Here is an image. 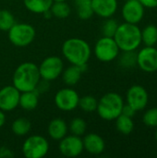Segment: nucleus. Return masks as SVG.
<instances>
[{
	"mask_svg": "<svg viewBox=\"0 0 157 158\" xmlns=\"http://www.w3.org/2000/svg\"><path fill=\"white\" fill-rule=\"evenodd\" d=\"M64 1H67V0H53V2H64Z\"/></svg>",
	"mask_w": 157,
	"mask_h": 158,
	"instance_id": "c9c22d12",
	"label": "nucleus"
},
{
	"mask_svg": "<svg viewBox=\"0 0 157 158\" xmlns=\"http://www.w3.org/2000/svg\"><path fill=\"white\" fill-rule=\"evenodd\" d=\"M50 12L52 16L57 18V19H66L68 18L71 13L70 6L67 3V1L64 2H53Z\"/></svg>",
	"mask_w": 157,
	"mask_h": 158,
	"instance_id": "b1692460",
	"label": "nucleus"
},
{
	"mask_svg": "<svg viewBox=\"0 0 157 158\" xmlns=\"http://www.w3.org/2000/svg\"><path fill=\"white\" fill-rule=\"evenodd\" d=\"M68 127L67 122L60 118L52 119L47 128L48 135L51 139L55 141H60L61 139H63L68 134Z\"/></svg>",
	"mask_w": 157,
	"mask_h": 158,
	"instance_id": "f3484780",
	"label": "nucleus"
},
{
	"mask_svg": "<svg viewBox=\"0 0 157 158\" xmlns=\"http://www.w3.org/2000/svg\"><path fill=\"white\" fill-rule=\"evenodd\" d=\"M62 54L71 65L81 66L88 63L91 58L92 49L85 40L69 38L62 45Z\"/></svg>",
	"mask_w": 157,
	"mask_h": 158,
	"instance_id": "f03ea898",
	"label": "nucleus"
},
{
	"mask_svg": "<svg viewBox=\"0 0 157 158\" xmlns=\"http://www.w3.org/2000/svg\"><path fill=\"white\" fill-rule=\"evenodd\" d=\"M144 7L147 8H155L157 7V0H139Z\"/></svg>",
	"mask_w": 157,
	"mask_h": 158,
	"instance_id": "473e14b6",
	"label": "nucleus"
},
{
	"mask_svg": "<svg viewBox=\"0 0 157 158\" xmlns=\"http://www.w3.org/2000/svg\"><path fill=\"white\" fill-rule=\"evenodd\" d=\"M15 23H16L15 18L10 11L6 9L0 10V30L1 31H7Z\"/></svg>",
	"mask_w": 157,
	"mask_h": 158,
	"instance_id": "c85d7f7f",
	"label": "nucleus"
},
{
	"mask_svg": "<svg viewBox=\"0 0 157 158\" xmlns=\"http://www.w3.org/2000/svg\"><path fill=\"white\" fill-rule=\"evenodd\" d=\"M86 122L81 118H73L68 126V130L71 132V134L76 136H82L86 131Z\"/></svg>",
	"mask_w": 157,
	"mask_h": 158,
	"instance_id": "cd10ccee",
	"label": "nucleus"
},
{
	"mask_svg": "<svg viewBox=\"0 0 157 158\" xmlns=\"http://www.w3.org/2000/svg\"><path fill=\"white\" fill-rule=\"evenodd\" d=\"M20 92L14 85H7L0 90V109L9 112L19 106Z\"/></svg>",
	"mask_w": 157,
	"mask_h": 158,
	"instance_id": "4468645a",
	"label": "nucleus"
},
{
	"mask_svg": "<svg viewBox=\"0 0 157 158\" xmlns=\"http://www.w3.org/2000/svg\"><path fill=\"white\" fill-rule=\"evenodd\" d=\"M78 17L82 20L90 19L93 15L92 0H73Z\"/></svg>",
	"mask_w": 157,
	"mask_h": 158,
	"instance_id": "412c9836",
	"label": "nucleus"
},
{
	"mask_svg": "<svg viewBox=\"0 0 157 158\" xmlns=\"http://www.w3.org/2000/svg\"><path fill=\"white\" fill-rule=\"evenodd\" d=\"M80 96L78 93L71 87H66L57 91L55 95V104L56 107L62 111H72L79 106Z\"/></svg>",
	"mask_w": 157,
	"mask_h": 158,
	"instance_id": "1a4fd4ad",
	"label": "nucleus"
},
{
	"mask_svg": "<svg viewBox=\"0 0 157 158\" xmlns=\"http://www.w3.org/2000/svg\"><path fill=\"white\" fill-rule=\"evenodd\" d=\"M142 43L145 46H155L157 44V27L149 24L142 31Z\"/></svg>",
	"mask_w": 157,
	"mask_h": 158,
	"instance_id": "393cba45",
	"label": "nucleus"
},
{
	"mask_svg": "<svg viewBox=\"0 0 157 158\" xmlns=\"http://www.w3.org/2000/svg\"><path fill=\"white\" fill-rule=\"evenodd\" d=\"M7 31L9 41L18 47H24L31 44L35 38V30L28 23L16 22Z\"/></svg>",
	"mask_w": 157,
	"mask_h": 158,
	"instance_id": "39448f33",
	"label": "nucleus"
},
{
	"mask_svg": "<svg viewBox=\"0 0 157 158\" xmlns=\"http://www.w3.org/2000/svg\"><path fill=\"white\" fill-rule=\"evenodd\" d=\"M136 112H137V111H136L135 109H133L130 106H129L128 104H126V105L124 104L121 114H123V115H125V116H128V117H130V118H133Z\"/></svg>",
	"mask_w": 157,
	"mask_h": 158,
	"instance_id": "2f4dec72",
	"label": "nucleus"
},
{
	"mask_svg": "<svg viewBox=\"0 0 157 158\" xmlns=\"http://www.w3.org/2000/svg\"><path fill=\"white\" fill-rule=\"evenodd\" d=\"M113 38L120 51H136L142 44V30L137 24L124 22L118 25Z\"/></svg>",
	"mask_w": 157,
	"mask_h": 158,
	"instance_id": "7ed1b4c3",
	"label": "nucleus"
},
{
	"mask_svg": "<svg viewBox=\"0 0 157 158\" xmlns=\"http://www.w3.org/2000/svg\"><path fill=\"white\" fill-rule=\"evenodd\" d=\"M60 153L66 157H77L79 156L83 148V142L80 136L76 135H66L63 139L59 141L58 145Z\"/></svg>",
	"mask_w": 157,
	"mask_h": 158,
	"instance_id": "f8f14e48",
	"label": "nucleus"
},
{
	"mask_svg": "<svg viewBox=\"0 0 157 158\" xmlns=\"http://www.w3.org/2000/svg\"><path fill=\"white\" fill-rule=\"evenodd\" d=\"M144 8L139 0H127L121 10L125 22L132 24L140 23L144 17Z\"/></svg>",
	"mask_w": 157,
	"mask_h": 158,
	"instance_id": "ddd939ff",
	"label": "nucleus"
},
{
	"mask_svg": "<svg viewBox=\"0 0 157 158\" xmlns=\"http://www.w3.org/2000/svg\"><path fill=\"white\" fill-rule=\"evenodd\" d=\"M25 7L34 14H44L50 11L53 0H23Z\"/></svg>",
	"mask_w": 157,
	"mask_h": 158,
	"instance_id": "aec40b11",
	"label": "nucleus"
},
{
	"mask_svg": "<svg viewBox=\"0 0 157 158\" xmlns=\"http://www.w3.org/2000/svg\"><path fill=\"white\" fill-rule=\"evenodd\" d=\"M118 23L116 19H112V18H107L105 19V20L104 21L103 25H102V33L103 36H106V37H114L118 27Z\"/></svg>",
	"mask_w": 157,
	"mask_h": 158,
	"instance_id": "c756f323",
	"label": "nucleus"
},
{
	"mask_svg": "<svg viewBox=\"0 0 157 158\" xmlns=\"http://www.w3.org/2000/svg\"><path fill=\"white\" fill-rule=\"evenodd\" d=\"M124 101L121 95L110 92L105 94L98 101L96 111L99 117L105 120H115L122 112Z\"/></svg>",
	"mask_w": 157,
	"mask_h": 158,
	"instance_id": "20e7f679",
	"label": "nucleus"
},
{
	"mask_svg": "<svg viewBox=\"0 0 157 158\" xmlns=\"http://www.w3.org/2000/svg\"><path fill=\"white\" fill-rule=\"evenodd\" d=\"M97 104H98V101L94 96H93V95H85V96L80 97L78 106L81 110H83L84 112L91 113V112L96 111Z\"/></svg>",
	"mask_w": 157,
	"mask_h": 158,
	"instance_id": "bb28decb",
	"label": "nucleus"
},
{
	"mask_svg": "<svg viewBox=\"0 0 157 158\" xmlns=\"http://www.w3.org/2000/svg\"><path fill=\"white\" fill-rule=\"evenodd\" d=\"M40 81L41 75L39 72V67L33 62H24L14 71L12 85H14L20 93L28 92L35 90Z\"/></svg>",
	"mask_w": 157,
	"mask_h": 158,
	"instance_id": "f257e3e1",
	"label": "nucleus"
},
{
	"mask_svg": "<svg viewBox=\"0 0 157 158\" xmlns=\"http://www.w3.org/2000/svg\"><path fill=\"white\" fill-rule=\"evenodd\" d=\"M82 73L83 71L81 70V68L80 66L71 65L63 69V72L61 74L63 82L68 87L75 86L80 81Z\"/></svg>",
	"mask_w": 157,
	"mask_h": 158,
	"instance_id": "a211bd4d",
	"label": "nucleus"
},
{
	"mask_svg": "<svg viewBox=\"0 0 157 158\" xmlns=\"http://www.w3.org/2000/svg\"><path fill=\"white\" fill-rule=\"evenodd\" d=\"M38 67L41 79L48 81H55L58 77H60L64 69V64L62 59L56 56L45 57Z\"/></svg>",
	"mask_w": 157,
	"mask_h": 158,
	"instance_id": "6e6552de",
	"label": "nucleus"
},
{
	"mask_svg": "<svg viewBox=\"0 0 157 158\" xmlns=\"http://www.w3.org/2000/svg\"><path fill=\"white\" fill-rule=\"evenodd\" d=\"M5 122H6V116H5V113H4V111H2V110L0 109V129L4 126Z\"/></svg>",
	"mask_w": 157,
	"mask_h": 158,
	"instance_id": "f704fd0d",
	"label": "nucleus"
},
{
	"mask_svg": "<svg viewBox=\"0 0 157 158\" xmlns=\"http://www.w3.org/2000/svg\"><path fill=\"white\" fill-rule=\"evenodd\" d=\"M137 65L144 72L157 71V49L154 46H145L137 53Z\"/></svg>",
	"mask_w": 157,
	"mask_h": 158,
	"instance_id": "9b49d317",
	"label": "nucleus"
},
{
	"mask_svg": "<svg viewBox=\"0 0 157 158\" xmlns=\"http://www.w3.org/2000/svg\"><path fill=\"white\" fill-rule=\"evenodd\" d=\"M39 94H40L36 90L20 93L19 106L27 111L35 109L39 103Z\"/></svg>",
	"mask_w": 157,
	"mask_h": 158,
	"instance_id": "6ab92c4d",
	"label": "nucleus"
},
{
	"mask_svg": "<svg viewBox=\"0 0 157 158\" xmlns=\"http://www.w3.org/2000/svg\"><path fill=\"white\" fill-rule=\"evenodd\" d=\"M119 56L118 64L123 69H132L137 65V53L135 51H122Z\"/></svg>",
	"mask_w": 157,
	"mask_h": 158,
	"instance_id": "a878e982",
	"label": "nucleus"
},
{
	"mask_svg": "<svg viewBox=\"0 0 157 158\" xmlns=\"http://www.w3.org/2000/svg\"><path fill=\"white\" fill-rule=\"evenodd\" d=\"M143 121L148 127L157 128V107L146 110L143 116Z\"/></svg>",
	"mask_w": 157,
	"mask_h": 158,
	"instance_id": "7c9ffc66",
	"label": "nucleus"
},
{
	"mask_svg": "<svg viewBox=\"0 0 157 158\" xmlns=\"http://www.w3.org/2000/svg\"><path fill=\"white\" fill-rule=\"evenodd\" d=\"M118 0H92L93 14L107 19L114 16L118 10Z\"/></svg>",
	"mask_w": 157,
	"mask_h": 158,
	"instance_id": "2eb2a0df",
	"label": "nucleus"
},
{
	"mask_svg": "<svg viewBox=\"0 0 157 158\" xmlns=\"http://www.w3.org/2000/svg\"><path fill=\"white\" fill-rule=\"evenodd\" d=\"M84 150L91 155H100L105 151V143L97 133H89L82 139Z\"/></svg>",
	"mask_w": 157,
	"mask_h": 158,
	"instance_id": "dca6fc26",
	"label": "nucleus"
},
{
	"mask_svg": "<svg viewBox=\"0 0 157 158\" xmlns=\"http://www.w3.org/2000/svg\"><path fill=\"white\" fill-rule=\"evenodd\" d=\"M127 104L136 111L143 110L149 102V95L146 89L142 85H132L126 94Z\"/></svg>",
	"mask_w": 157,
	"mask_h": 158,
	"instance_id": "9d476101",
	"label": "nucleus"
},
{
	"mask_svg": "<svg viewBox=\"0 0 157 158\" xmlns=\"http://www.w3.org/2000/svg\"><path fill=\"white\" fill-rule=\"evenodd\" d=\"M31 129V121L26 118H19L15 119L11 125L12 132L17 136H25L27 135Z\"/></svg>",
	"mask_w": 157,
	"mask_h": 158,
	"instance_id": "5701e85b",
	"label": "nucleus"
},
{
	"mask_svg": "<svg viewBox=\"0 0 157 158\" xmlns=\"http://www.w3.org/2000/svg\"><path fill=\"white\" fill-rule=\"evenodd\" d=\"M0 157L1 158H10L13 157V154L10 149L6 147H1L0 148Z\"/></svg>",
	"mask_w": 157,
	"mask_h": 158,
	"instance_id": "72a5a7b5",
	"label": "nucleus"
},
{
	"mask_svg": "<svg viewBox=\"0 0 157 158\" xmlns=\"http://www.w3.org/2000/svg\"><path fill=\"white\" fill-rule=\"evenodd\" d=\"M119 48L113 37H101L94 45V55L102 62H111L119 55Z\"/></svg>",
	"mask_w": 157,
	"mask_h": 158,
	"instance_id": "0eeeda50",
	"label": "nucleus"
},
{
	"mask_svg": "<svg viewBox=\"0 0 157 158\" xmlns=\"http://www.w3.org/2000/svg\"><path fill=\"white\" fill-rule=\"evenodd\" d=\"M155 141L157 142V129H156V131H155Z\"/></svg>",
	"mask_w": 157,
	"mask_h": 158,
	"instance_id": "e433bc0d",
	"label": "nucleus"
},
{
	"mask_svg": "<svg viewBox=\"0 0 157 158\" xmlns=\"http://www.w3.org/2000/svg\"><path fill=\"white\" fill-rule=\"evenodd\" d=\"M115 120H116V128L120 133L124 135H129L133 131L134 123L132 118L120 114Z\"/></svg>",
	"mask_w": 157,
	"mask_h": 158,
	"instance_id": "4be33fe9",
	"label": "nucleus"
},
{
	"mask_svg": "<svg viewBox=\"0 0 157 158\" xmlns=\"http://www.w3.org/2000/svg\"><path fill=\"white\" fill-rule=\"evenodd\" d=\"M49 151L48 141L42 135L28 137L22 145V154L26 158H43Z\"/></svg>",
	"mask_w": 157,
	"mask_h": 158,
	"instance_id": "423d86ee",
	"label": "nucleus"
}]
</instances>
